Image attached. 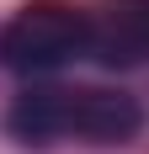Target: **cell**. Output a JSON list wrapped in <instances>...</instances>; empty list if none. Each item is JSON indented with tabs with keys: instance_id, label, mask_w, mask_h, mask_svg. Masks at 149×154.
I'll return each mask as SVG.
<instances>
[{
	"instance_id": "6da1fadb",
	"label": "cell",
	"mask_w": 149,
	"mask_h": 154,
	"mask_svg": "<svg viewBox=\"0 0 149 154\" xmlns=\"http://www.w3.org/2000/svg\"><path fill=\"white\" fill-rule=\"evenodd\" d=\"M11 138L21 143H59V138H85V143H128L144 133V106L122 91L101 85H32L16 96L5 112Z\"/></svg>"
},
{
	"instance_id": "7a4b0ae2",
	"label": "cell",
	"mask_w": 149,
	"mask_h": 154,
	"mask_svg": "<svg viewBox=\"0 0 149 154\" xmlns=\"http://www.w3.org/2000/svg\"><path fill=\"white\" fill-rule=\"evenodd\" d=\"M90 53V16L64 0H27L0 27V64L11 75H53Z\"/></svg>"
},
{
	"instance_id": "3957f363",
	"label": "cell",
	"mask_w": 149,
	"mask_h": 154,
	"mask_svg": "<svg viewBox=\"0 0 149 154\" xmlns=\"http://www.w3.org/2000/svg\"><path fill=\"white\" fill-rule=\"evenodd\" d=\"M90 53L112 69L149 64V0H112L101 21H90Z\"/></svg>"
}]
</instances>
